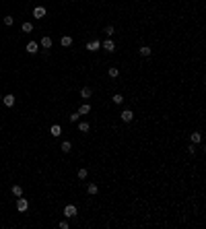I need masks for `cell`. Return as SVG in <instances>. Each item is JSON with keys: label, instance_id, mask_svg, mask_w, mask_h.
<instances>
[{"label": "cell", "instance_id": "6da1fadb", "mask_svg": "<svg viewBox=\"0 0 206 229\" xmlns=\"http://www.w3.org/2000/svg\"><path fill=\"white\" fill-rule=\"evenodd\" d=\"M76 213H78V208H76L74 204H66V207H64V217L72 219V217H76Z\"/></svg>", "mask_w": 206, "mask_h": 229}, {"label": "cell", "instance_id": "7a4b0ae2", "mask_svg": "<svg viewBox=\"0 0 206 229\" xmlns=\"http://www.w3.org/2000/svg\"><path fill=\"white\" fill-rule=\"evenodd\" d=\"M29 208V202H27V198H17V211H19V213H25V211H27Z\"/></svg>", "mask_w": 206, "mask_h": 229}, {"label": "cell", "instance_id": "3957f363", "mask_svg": "<svg viewBox=\"0 0 206 229\" xmlns=\"http://www.w3.org/2000/svg\"><path fill=\"white\" fill-rule=\"evenodd\" d=\"M120 118H122V122H126V124H128V122H132V120H134V111H132V110H124L122 114H120Z\"/></svg>", "mask_w": 206, "mask_h": 229}, {"label": "cell", "instance_id": "277c9868", "mask_svg": "<svg viewBox=\"0 0 206 229\" xmlns=\"http://www.w3.org/2000/svg\"><path fill=\"white\" fill-rule=\"evenodd\" d=\"M101 48L107 50V52H113V50H116V43H113V39H111V37H107L105 42H101Z\"/></svg>", "mask_w": 206, "mask_h": 229}, {"label": "cell", "instance_id": "5b68a950", "mask_svg": "<svg viewBox=\"0 0 206 229\" xmlns=\"http://www.w3.org/2000/svg\"><path fill=\"white\" fill-rule=\"evenodd\" d=\"M14 101H17V99H14V95H13V93H10V95H2V103L6 105V107H13V105H14Z\"/></svg>", "mask_w": 206, "mask_h": 229}, {"label": "cell", "instance_id": "8992f818", "mask_svg": "<svg viewBox=\"0 0 206 229\" xmlns=\"http://www.w3.org/2000/svg\"><path fill=\"white\" fill-rule=\"evenodd\" d=\"M39 46L43 50H50V48H52V37H50V35H43V37H41V42H39Z\"/></svg>", "mask_w": 206, "mask_h": 229}, {"label": "cell", "instance_id": "52a82bcc", "mask_svg": "<svg viewBox=\"0 0 206 229\" xmlns=\"http://www.w3.org/2000/svg\"><path fill=\"white\" fill-rule=\"evenodd\" d=\"M33 17L35 19H43V17H46V6H35L33 8Z\"/></svg>", "mask_w": 206, "mask_h": 229}, {"label": "cell", "instance_id": "ba28073f", "mask_svg": "<svg viewBox=\"0 0 206 229\" xmlns=\"http://www.w3.org/2000/svg\"><path fill=\"white\" fill-rule=\"evenodd\" d=\"M99 48H101V42H99V39H93V42L87 43V50H89V52H97Z\"/></svg>", "mask_w": 206, "mask_h": 229}, {"label": "cell", "instance_id": "9c48e42d", "mask_svg": "<svg viewBox=\"0 0 206 229\" xmlns=\"http://www.w3.org/2000/svg\"><path fill=\"white\" fill-rule=\"evenodd\" d=\"M27 52H29V54H37V52H39V43H37V42H29L27 43Z\"/></svg>", "mask_w": 206, "mask_h": 229}, {"label": "cell", "instance_id": "30bf717a", "mask_svg": "<svg viewBox=\"0 0 206 229\" xmlns=\"http://www.w3.org/2000/svg\"><path fill=\"white\" fill-rule=\"evenodd\" d=\"M91 95H93V89H91V87H82L81 89V97L82 99H91Z\"/></svg>", "mask_w": 206, "mask_h": 229}, {"label": "cell", "instance_id": "8fae6325", "mask_svg": "<svg viewBox=\"0 0 206 229\" xmlns=\"http://www.w3.org/2000/svg\"><path fill=\"white\" fill-rule=\"evenodd\" d=\"M60 43L64 46V48H70V46H72V37H70V35H62V37H60Z\"/></svg>", "mask_w": 206, "mask_h": 229}, {"label": "cell", "instance_id": "7c38bea8", "mask_svg": "<svg viewBox=\"0 0 206 229\" xmlns=\"http://www.w3.org/2000/svg\"><path fill=\"white\" fill-rule=\"evenodd\" d=\"M190 140H192L194 145H200V143H202V134H200V132H192V134H190Z\"/></svg>", "mask_w": 206, "mask_h": 229}, {"label": "cell", "instance_id": "4fadbf2b", "mask_svg": "<svg viewBox=\"0 0 206 229\" xmlns=\"http://www.w3.org/2000/svg\"><path fill=\"white\" fill-rule=\"evenodd\" d=\"M87 114H91V105L89 103H82L81 107H78V116H87Z\"/></svg>", "mask_w": 206, "mask_h": 229}, {"label": "cell", "instance_id": "5bb4252c", "mask_svg": "<svg viewBox=\"0 0 206 229\" xmlns=\"http://www.w3.org/2000/svg\"><path fill=\"white\" fill-rule=\"evenodd\" d=\"M50 134H52V136H60V134H62V126L60 124H54L52 128H50Z\"/></svg>", "mask_w": 206, "mask_h": 229}, {"label": "cell", "instance_id": "9a60e30c", "mask_svg": "<svg viewBox=\"0 0 206 229\" xmlns=\"http://www.w3.org/2000/svg\"><path fill=\"white\" fill-rule=\"evenodd\" d=\"M151 52H153V50L149 48V46H142V48L138 50V54L142 56V58H149V56H151Z\"/></svg>", "mask_w": 206, "mask_h": 229}, {"label": "cell", "instance_id": "2e32d148", "mask_svg": "<svg viewBox=\"0 0 206 229\" xmlns=\"http://www.w3.org/2000/svg\"><path fill=\"white\" fill-rule=\"evenodd\" d=\"M107 74H109V78H117V76H120V68H116V66H111V68L107 70Z\"/></svg>", "mask_w": 206, "mask_h": 229}, {"label": "cell", "instance_id": "e0dca14e", "mask_svg": "<svg viewBox=\"0 0 206 229\" xmlns=\"http://www.w3.org/2000/svg\"><path fill=\"white\" fill-rule=\"evenodd\" d=\"M87 192H89V194H93V196H95L97 192H99V186H97V184H89V186H87Z\"/></svg>", "mask_w": 206, "mask_h": 229}, {"label": "cell", "instance_id": "ac0fdd59", "mask_svg": "<svg viewBox=\"0 0 206 229\" xmlns=\"http://www.w3.org/2000/svg\"><path fill=\"white\" fill-rule=\"evenodd\" d=\"M111 99H113V103H116V105H122L124 103V95H122V93H116Z\"/></svg>", "mask_w": 206, "mask_h": 229}, {"label": "cell", "instance_id": "d6986e66", "mask_svg": "<svg viewBox=\"0 0 206 229\" xmlns=\"http://www.w3.org/2000/svg\"><path fill=\"white\" fill-rule=\"evenodd\" d=\"M70 149H72V143H70V140H64V143H62V153H70Z\"/></svg>", "mask_w": 206, "mask_h": 229}, {"label": "cell", "instance_id": "ffe728a7", "mask_svg": "<svg viewBox=\"0 0 206 229\" xmlns=\"http://www.w3.org/2000/svg\"><path fill=\"white\" fill-rule=\"evenodd\" d=\"M13 194L17 196V198H19V196H23V188H21L19 184H14V186H13Z\"/></svg>", "mask_w": 206, "mask_h": 229}, {"label": "cell", "instance_id": "44dd1931", "mask_svg": "<svg viewBox=\"0 0 206 229\" xmlns=\"http://www.w3.org/2000/svg\"><path fill=\"white\" fill-rule=\"evenodd\" d=\"M78 130H81V132H89L91 124H89V122H81V124H78Z\"/></svg>", "mask_w": 206, "mask_h": 229}, {"label": "cell", "instance_id": "7402d4cb", "mask_svg": "<svg viewBox=\"0 0 206 229\" xmlns=\"http://www.w3.org/2000/svg\"><path fill=\"white\" fill-rule=\"evenodd\" d=\"M21 29H23V31H25V33H31V31H33V23H23V27H21Z\"/></svg>", "mask_w": 206, "mask_h": 229}, {"label": "cell", "instance_id": "603a6c76", "mask_svg": "<svg viewBox=\"0 0 206 229\" xmlns=\"http://www.w3.org/2000/svg\"><path fill=\"white\" fill-rule=\"evenodd\" d=\"M87 175H89V171H87L85 167H81V169H78V180H87Z\"/></svg>", "mask_w": 206, "mask_h": 229}, {"label": "cell", "instance_id": "cb8c5ba5", "mask_svg": "<svg viewBox=\"0 0 206 229\" xmlns=\"http://www.w3.org/2000/svg\"><path fill=\"white\" fill-rule=\"evenodd\" d=\"M103 33L107 35V37H111V35L116 33V29H113V25H107V27H105V31H103Z\"/></svg>", "mask_w": 206, "mask_h": 229}, {"label": "cell", "instance_id": "d4e9b609", "mask_svg": "<svg viewBox=\"0 0 206 229\" xmlns=\"http://www.w3.org/2000/svg\"><path fill=\"white\" fill-rule=\"evenodd\" d=\"M78 118H81V116H78V111H74V114H70V116H68V120L72 122V124H74V122H78Z\"/></svg>", "mask_w": 206, "mask_h": 229}, {"label": "cell", "instance_id": "484cf974", "mask_svg": "<svg viewBox=\"0 0 206 229\" xmlns=\"http://www.w3.org/2000/svg\"><path fill=\"white\" fill-rule=\"evenodd\" d=\"M13 23H14V19L10 17V14H8V17H4V25H6V27H10Z\"/></svg>", "mask_w": 206, "mask_h": 229}, {"label": "cell", "instance_id": "4316f807", "mask_svg": "<svg viewBox=\"0 0 206 229\" xmlns=\"http://www.w3.org/2000/svg\"><path fill=\"white\" fill-rule=\"evenodd\" d=\"M188 153H190V155H196V145H194V143L188 147Z\"/></svg>", "mask_w": 206, "mask_h": 229}, {"label": "cell", "instance_id": "83f0119b", "mask_svg": "<svg viewBox=\"0 0 206 229\" xmlns=\"http://www.w3.org/2000/svg\"><path fill=\"white\" fill-rule=\"evenodd\" d=\"M70 225H68V221H60V229H68Z\"/></svg>", "mask_w": 206, "mask_h": 229}, {"label": "cell", "instance_id": "f1b7e54d", "mask_svg": "<svg viewBox=\"0 0 206 229\" xmlns=\"http://www.w3.org/2000/svg\"><path fill=\"white\" fill-rule=\"evenodd\" d=\"M41 56H43V58H48V56H50V50H43V48H41Z\"/></svg>", "mask_w": 206, "mask_h": 229}, {"label": "cell", "instance_id": "f546056e", "mask_svg": "<svg viewBox=\"0 0 206 229\" xmlns=\"http://www.w3.org/2000/svg\"><path fill=\"white\" fill-rule=\"evenodd\" d=\"M0 101H2V93H0Z\"/></svg>", "mask_w": 206, "mask_h": 229}]
</instances>
